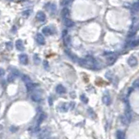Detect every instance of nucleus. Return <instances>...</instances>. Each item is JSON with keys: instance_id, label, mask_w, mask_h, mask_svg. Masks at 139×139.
<instances>
[{"instance_id": "obj_1", "label": "nucleus", "mask_w": 139, "mask_h": 139, "mask_svg": "<svg viewBox=\"0 0 139 139\" xmlns=\"http://www.w3.org/2000/svg\"><path fill=\"white\" fill-rule=\"evenodd\" d=\"M80 64L83 65L84 67L89 69H95L96 68V61L93 57L91 56H87L84 59L80 60Z\"/></svg>"}, {"instance_id": "obj_2", "label": "nucleus", "mask_w": 139, "mask_h": 139, "mask_svg": "<svg viewBox=\"0 0 139 139\" xmlns=\"http://www.w3.org/2000/svg\"><path fill=\"white\" fill-rule=\"evenodd\" d=\"M128 63H129V64L130 65V66L134 67L137 64V59H136V57H134V56H131V57L128 59Z\"/></svg>"}, {"instance_id": "obj_3", "label": "nucleus", "mask_w": 139, "mask_h": 139, "mask_svg": "<svg viewBox=\"0 0 139 139\" xmlns=\"http://www.w3.org/2000/svg\"><path fill=\"white\" fill-rule=\"evenodd\" d=\"M106 58H107V62H108L109 64H112V63H113L114 62L116 61V56L115 55V54L112 53V54H110L109 56H107Z\"/></svg>"}, {"instance_id": "obj_4", "label": "nucleus", "mask_w": 139, "mask_h": 139, "mask_svg": "<svg viewBox=\"0 0 139 139\" xmlns=\"http://www.w3.org/2000/svg\"><path fill=\"white\" fill-rule=\"evenodd\" d=\"M43 33L47 36H50L53 33V30H52L51 27H50V26H47V27H44V29H43Z\"/></svg>"}, {"instance_id": "obj_5", "label": "nucleus", "mask_w": 139, "mask_h": 139, "mask_svg": "<svg viewBox=\"0 0 139 139\" xmlns=\"http://www.w3.org/2000/svg\"><path fill=\"white\" fill-rule=\"evenodd\" d=\"M37 18L40 22H44L46 18V16L43 12H37Z\"/></svg>"}, {"instance_id": "obj_6", "label": "nucleus", "mask_w": 139, "mask_h": 139, "mask_svg": "<svg viewBox=\"0 0 139 139\" xmlns=\"http://www.w3.org/2000/svg\"><path fill=\"white\" fill-rule=\"evenodd\" d=\"M19 61L21 62L23 64H26L28 63V57L25 54H21L19 55Z\"/></svg>"}, {"instance_id": "obj_7", "label": "nucleus", "mask_w": 139, "mask_h": 139, "mask_svg": "<svg viewBox=\"0 0 139 139\" xmlns=\"http://www.w3.org/2000/svg\"><path fill=\"white\" fill-rule=\"evenodd\" d=\"M37 84H32L31 82H29L26 84V88H27V91H34L35 88L37 87Z\"/></svg>"}, {"instance_id": "obj_8", "label": "nucleus", "mask_w": 139, "mask_h": 139, "mask_svg": "<svg viewBox=\"0 0 139 139\" xmlns=\"http://www.w3.org/2000/svg\"><path fill=\"white\" fill-rule=\"evenodd\" d=\"M56 91H57V92L58 94H63V93H65L66 89H65L62 84H58L57 87H56Z\"/></svg>"}, {"instance_id": "obj_9", "label": "nucleus", "mask_w": 139, "mask_h": 139, "mask_svg": "<svg viewBox=\"0 0 139 139\" xmlns=\"http://www.w3.org/2000/svg\"><path fill=\"white\" fill-rule=\"evenodd\" d=\"M37 43H38V44H44V42H45L44 36H43L42 34H37Z\"/></svg>"}, {"instance_id": "obj_10", "label": "nucleus", "mask_w": 139, "mask_h": 139, "mask_svg": "<svg viewBox=\"0 0 139 139\" xmlns=\"http://www.w3.org/2000/svg\"><path fill=\"white\" fill-rule=\"evenodd\" d=\"M31 99H32L34 102H39L41 100V95L39 94H37V93H33L31 95Z\"/></svg>"}, {"instance_id": "obj_11", "label": "nucleus", "mask_w": 139, "mask_h": 139, "mask_svg": "<svg viewBox=\"0 0 139 139\" xmlns=\"http://www.w3.org/2000/svg\"><path fill=\"white\" fill-rule=\"evenodd\" d=\"M63 24H64V25L66 26V27H71V26L74 25V23H73V21H71V20L69 19L68 18H64V21H63Z\"/></svg>"}, {"instance_id": "obj_12", "label": "nucleus", "mask_w": 139, "mask_h": 139, "mask_svg": "<svg viewBox=\"0 0 139 139\" xmlns=\"http://www.w3.org/2000/svg\"><path fill=\"white\" fill-rule=\"evenodd\" d=\"M61 14L64 18H67L70 16V10L68 8H63V10H62Z\"/></svg>"}, {"instance_id": "obj_13", "label": "nucleus", "mask_w": 139, "mask_h": 139, "mask_svg": "<svg viewBox=\"0 0 139 139\" xmlns=\"http://www.w3.org/2000/svg\"><path fill=\"white\" fill-rule=\"evenodd\" d=\"M16 47L18 50H24V44L22 40H17L16 42Z\"/></svg>"}, {"instance_id": "obj_14", "label": "nucleus", "mask_w": 139, "mask_h": 139, "mask_svg": "<svg viewBox=\"0 0 139 139\" xmlns=\"http://www.w3.org/2000/svg\"><path fill=\"white\" fill-rule=\"evenodd\" d=\"M103 102L105 104H110V96L108 95V94H105V95L104 96V97H103Z\"/></svg>"}, {"instance_id": "obj_15", "label": "nucleus", "mask_w": 139, "mask_h": 139, "mask_svg": "<svg viewBox=\"0 0 139 139\" xmlns=\"http://www.w3.org/2000/svg\"><path fill=\"white\" fill-rule=\"evenodd\" d=\"M63 39H64V44L66 45H69L70 43H71V37H70V36L68 34L63 36Z\"/></svg>"}, {"instance_id": "obj_16", "label": "nucleus", "mask_w": 139, "mask_h": 139, "mask_svg": "<svg viewBox=\"0 0 139 139\" xmlns=\"http://www.w3.org/2000/svg\"><path fill=\"white\" fill-rule=\"evenodd\" d=\"M60 110H61L63 112L67 111V110H68V104H63V105L61 106V109H60Z\"/></svg>"}, {"instance_id": "obj_17", "label": "nucleus", "mask_w": 139, "mask_h": 139, "mask_svg": "<svg viewBox=\"0 0 139 139\" xmlns=\"http://www.w3.org/2000/svg\"><path fill=\"white\" fill-rule=\"evenodd\" d=\"M23 81L25 82V84H27V83H29V82H31V80L28 76H23Z\"/></svg>"}, {"instance_id": "obj_18", "label": "nucleus", "mask_w": 139, "mask_h": 139, "mask_svg": "<svg viewBox=\"0 0 139 139\" xmlns=\"http://www.w3.org/2000/svg\"><path fill=\"white\" fill-rule=\"evenodd\" d=\"M118 138H123L124 137V133L123 131H117V134H116Z\"/></svg>"}, {"instance_id": "obj_19", "label": "nucleus", "mask_w": 139, "mask_h": 139, "mask_svg": "<svg viewBox=\"0 0 139 139\" xmlns=\"http://www.w3.org/2000/svg\"><path fill=\"white\" fill-rule=\"evenodd\" d=\"M44 117H45V115H44V114H41V116H39V118H38V122H37V123H41L44 120Z\"/></svg>"}, {"instance_id": "obj_20", "label": "nucleus", "mask_w": 139, "mask_h": 139, "mask_svg": "<svg viewBox=\"0 0 139 139\" xmlns=\"http://www.w3.org/2000/svg\"><path fill=\"white\" fill-rule=\"evenodd\" d=\"M71 0H62V1H61V5L64 6V5H67L68 4L71 3Z\"/></svg>"}, {"instance_id": "obj_21", "label": "nucleus", "mask_w": 139, "mask_h": 139, "mask_svg": "<svg viewBox=\"0 0 139 139\" xmlns=\"http://www.w3.org/2000/svg\"><path fill=\"white\" fill-rule=\"evenodd\" d=\"M15 75L14 74H12V75H10V76H9V78H8V81L9 82H13L15 80Z\"/></svg>"}, {"instance_id": "obj_22", "label": "nucleus", "mask_w": 139, "mask_h": 139, "mask_svg": "<svg viewBox=\"0 0 139 139\" xmlns=\"http://www.w3.org/2000/svg\"><path fill=\"white\" fill-rule=\"evenodd\" d=\"M34 62H35V63H37V64H38L39 63V62H40V58L38 57V56L37 55H35L34 56Z\"/></svg>"}, {"instance_id": "obj_23", "label": "nucleus", "mask_w": 139, "mask_h": 139, "mask_svg": "<svg viewBox=\"0 0 139 139\" xmlns=\"http://www.w3.org/2000/svg\"><path fill=\"white\" fill-rule=\"evenodd\" d=\"M133 9L136 10V12H139V2L138 3H136V4H135V5H133Z\"/></svg>"}, {"instance_id": "obj_24", "label": "nucleus", "mask_w": 139, "mask_h": 139, "mask_svg": "<svg viewBox=\"0 0 139 139\" xmlns=\"http://www.w3.org/2000/svg\"><path fill=\"white\" fill-rule=\"evenodd\" d=\"M12 73L14 74L15 76H18V75H19V71H17L16 69H12Z\"/></svg>"}, {"instance_id": "obj_25", "label": "nucleus", "mask_w": 139, "mask_h": 139, "mask_svg": "<svg viewBox=\"0 0 139 139\" xmlns=\"http://www.w3.org/2000/svg\"><path fill=\"white\" fill-rule=\"evenodd\" d=\"M81 100L83 101V102H84V103H87L88 102V99L86 98V97L84 95H82L81 96Z\"/></svg>"}, {"instance_id": "obj_26", "label": "nucleus", "mask_w": 139, "mask_h": 139, "mask_svg": "<svg viewBox=\"0 0 139 139\" xmlns=\"http://www.w3.org/2000/svg\"><path fill=\"white\" fill-rule=\"evenodd\" d=\"M138 44H139V41H138V40L133 41L132 43H130V46H136V45H137Z\"/></svg>"}, {"instance_id": "obj_27", "label": "nucleus", "mask_w": 139, "mask_h": 139, "mask_svg": "<svg viewBox=\"0 0 139 139\" xmlns=\"http://www.w3.org/2000/svg\"><path fill=\"white\" fill-rule=\"evenodd\" d=\"M5 75V70L0 68V77H3Z\"/></svg>"}]
</instances>
